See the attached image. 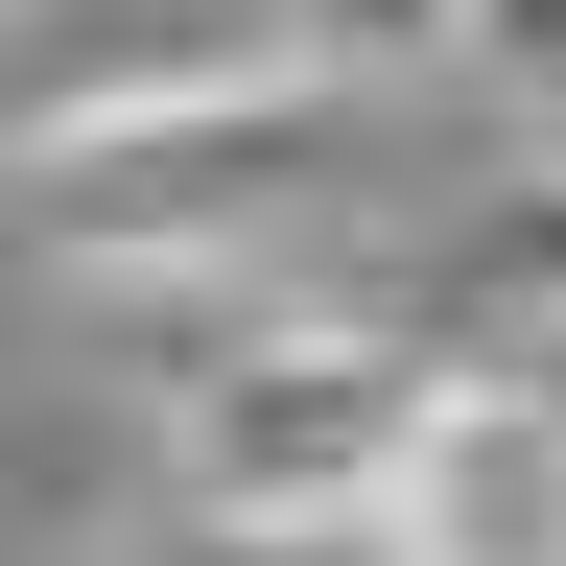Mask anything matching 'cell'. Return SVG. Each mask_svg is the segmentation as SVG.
I'll return each mask as SVG.
<instances>
[{
    "mask_svg": "<svg viewBox=\"0 0 566 566\" xmlns=\"http://www.w3.org/2000/svg\"><path fill=\"white\" fill-rule=\"evenodd\" d=\"M331 189H354V71H237V95H166V118L0 166V212L95 283H260Z\"/></svg>",
    "mask_w": 566,
    "mask_h": 566,
    "instance_id": "obj_1",
    "label": "cell"
},
{
    "mask_svg": "<svg viewBox=\"0 0 566 566\" xmlns=\"http://www.w3.org/2000/svg\"><path fill=\"white\" fill-rule=\"evenodd\" d=\"M142 307H166V495L331 543L401 424V331H354L331 283H142Z\"/></svg>",
    "mask_w": 566,
    "mask_h": 566,
    "instance_id": "obj_2",
    "label": "cell"
},
{
    "mask_svg": "<svg viewBox=\"0 0 566 566\" xmlns=\"http://www.w3.org/2000/svg\"><path fill=\"white\" fill-rule=\"evenodd\" d=\"M331 543L354 566H566V378L543 354H401V424Z\"/></svg>",
    "mask_w": 566,
    "mask_h": 566,
    "instance_id": "obj_3",
    "label": "cell"
},
{
    "mask_svg": "<svg viewBox=\"0 0 566 566\" xmlns=\"http://www.w3.org/2000/svg\"><path fill=\"white\" fill-rule=\"evenodd\" d=\"M237 71H307L260 0H0V166L95 118H166V95H237Z\"/></svg>",
    "mask_w": 566,
    "mask_h": 566,
    "instance_id": "obj_4",
    "label": "cell"
},
{
    "mask_svg": "<svg viewBox=\"0 0 566 566\" xmlns=\"http://www.w3.org/2000/svg\"><path fill=\"white\" fill-rule=\"evenodd\" d=\"M449 71L495 95L520 166H566V0H449Z\"/></svg>",
    "mask_w": 566,
    "mask_h": 566,
    "instance_id": "obj_5",
    "label": "cell"
},
{
    "mask_svg": "<svg viewBox=\"0 0 566 566\" xmlns=\"http://www.w3.org/2000/svg\"><path fill=\"white\" fill-rule=\"evenodd\" d=\"M260 24L307 71H354V95H378V71H449V0H260Z\"/></svg>",
    "mask_w": 566,
    "mask_h": 566,
    "instance_id": "obj_6",
    "label": "cell"
},
{
    "mask_svg": "<svg viewBox=\"0 0 566 566\" xmlns=\"http://www.w3.org/2000/svg\"><path fill=\"white\" fill-rule=\"evenodd\" d=\"M449 283H472V307H566V166H520V212H495Z\"/></svg>",
    "mask_w": 566,
    "mask_h": 566,
    "instance_id": "obj_7",
    "label": "cell"
},
{
    "mask_svg": "<svg viewBox=\"0 0 566 566\" xmlns=\"http://www.w3.org/2000/svg\"><path fill=\"white\" fill-rule=\"evenodd\" d=\"M166 566H307V520H189Z\"/></svg>",
    "mask_w": 566,
    "mask_h": 566,
    "instance_id": "obj_8",
    "label": "cell"
}]
</instances>
